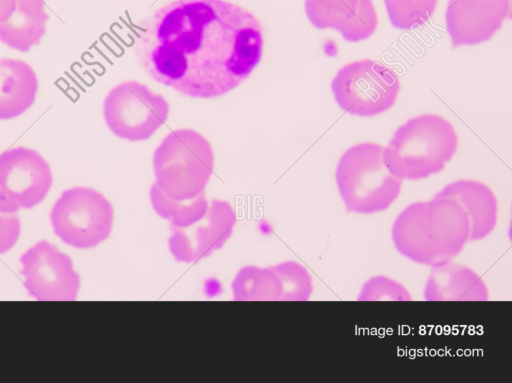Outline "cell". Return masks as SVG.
Returning a JSON list of instances; mask_svg holds the SVG:
<instances>
[{
  "label": "cell",
  "mask_w": 512,
  "mask_h": 383,
  "mask_svg": "<svg viewBox=\"0 0 512 383\" xmlns=\"http://www.w3.org/2000/svg\"><path fill=\"white\" fill-rule=\"evenodd\" d=\"M133 50L155 81L193 98L236 88L263 52V27L246 8L226 0H173L145 18Z\"/></svg>",
  "instance_id": "1"
},
{
  "label": "cell",
  "mask_w": 512,
  "mask_h": 383,
  "mask_svg": "<svg viewBox=\"0 0 512 383\" xmlns=\"http://www.w3.org/2000/svg\"><path fill=\"white\" fill-rule=\"evenodd\" d=\"M469 220L452 198L413 202L396 217L392 241L404 257L430 267L453 260L469 241Z\"/></svg>",
  "instance_id": "2"
},
{
  "label": "cell",
  "mask_w": 512,
  "mask_h": 383,
  "mask_svg": "<svg viewBox=\"0 0 512 383\" xmlns=\"http://www.w3.org/2000/svg\"><path fill=\"white\" fill-rule=\"evenodd\" d=\"M458 148L454 126L426 113L407 120L384 147V161L401 180H418L442 171Z\"/></svg>",
  "instance_id": "3"
},
{
  "label": "cell",
  "mask_w": 512,
  "mask_h": 383,
  "mask_svg": "<svg viewBox=\"0 0 512 383\" xmlns=\"http://www.w3.org/2000/svg\"><path fill=\"white\" fill-rule=\"evenodd\" d=\"M383 150L380 144L364 142L351 146L340 157L335 179L348 211L380 212L399 196L403 180L389 170Z\"/></svg>",
  "instance_id": "4"
},
{
  "label": "cell",
  "mask_w": 512,
  "mask_h": 383,
  "mask_svg": "<svg viewBox=\"0 0 512 383\" xmlns=\"http://www.w3.org/2000/svg\"><path fill=\"white\" fill-rule=\"evenodd\" d=\"M214 168L210 142L192 129L170 132L153 155L155 184L169 197L185 200L204 192Z\"/></svg>",
  "instance_id": "5"
},
{
  "label": "cell",
  "mask_w": 512,
  "mask_h": 383,
  "mask_svg": "<svg viewBox=\"0 0 512 383\" xmlns=\"http://www.w3.org/2000/svg\"><path fill=\"white\" fill-rule=\"evenodd\" d=\"M113 219L109 200L97 190L83 186L65 190L50 212L55 235L78 249L93 248L106 240Z\"/></svg>",
  "instance_id": "6"
},
{
  "label": "cell",
  "mask_w": 512,
  "mask_h": 383,
  "mask_svg": "<svg viewBox=\"0 0 512 383\" xmlns=\"http://www.w3.org/2000/svg\"><path fill=\"white\" fill-rule=\"evenodd\" d=\"M335 101L345 112L370 117L389 110L400 92L397 74L372 59L350 62L338 70L331 82Z\"/></svg>",
  "instance_id": "7"
},
{
  "label": "cell",
  "mask_w": 512,
  "mask_h": 383,
  "mask_svg": "<svg viewBox=\"0 0 512 383\" xmlns=\"http://www.w3.org/2000/svg\"><path fill=\"white\" fill-rule=\"evenodd\" d=\"M169 104L148 86L133 80L114 86L103 101L110 131L129 141L150 138L167 120Z\"/></svg>",
  "instance_id": "8"
},
{
  "label": "cell",
  "mask_w": 512,
  "mask_h": 383,
  "mask_svg": "<svg viewBox=\"0 0 512 383\" xmlns=\"http://www.w3.org/2000/svg\"><path fill=\"white\" fill-rule=\"evenodd\" d=\"M53 183L51 168L36 150L10 148L0 154V210L17 213L44 200Z\"/></svg>",
  "instance_id": "9"
},
{
  "label": "cell",
  "mask_w": 512,
  "mask_h": 383,
  "mask_svg": "<svg viewBox=\"0 0 512 383\" xmlns=\"http://www.w3.org/2000/svg\"><path fill=\"white\" fill-rule=\"evenodd\" d=\"M28 294L39 301H74L80 276L71 258L46 240L26 250L19 259Z\"/></svg>",
  "instance_id": "10"
},
{
  "label": "cell",
  "mask_w": 512,
  "mask_h": 383,
  "mask_svg": "<svg viewBox=\"0 0 512 383\" xmlns=\"http://www.w3.org/2000/svg\"><path fill=\"white\" fill-rule=\"evenodd\" d=\"M235 223L236 215L230 203L214 199L201 220L187 228L172 227L169 250L178 262H198L223 247Z\"/></svg>",
  "instance_id": "11"
},
{
  "label": "cell",
  "mask_w": 512,
  "mask_h": 383,
  "mask_svg": "<svg viewBox=\"0 0 512 383\" xmlns=\"http://www.w3.org/2000/svg\"><path fill=\"white\" fill-rule=\"evenodd\" d=\"M510 13L511 0H448L445 21L452 46L491 39Z\"/></svg>",
  "instance_id": "12"
},
{
  "label": "cell",
  "mask_w": 512,
  "mask_h": 383,
  "mask_svg": "<svg viewBox=\"0 0 512 383\" xmlns=\"http://www.w3.org/2000/svg\"><path fill=\"white\" fill-rule=\"evenodd\" d=\"M426 301H487L488 287L471 268L451 261L431 267L424 286Z\"/></svg>",
  "instance_id": "13"
},
{
  "label": "cell",
  "mask_w": 512,
  "mask_h": 383,
  "mask_svg": "<svg viewBox=\"0 0 512 383\" xmlns=\"http://www.w3.org/2000/svg\"><path fill=\"white\" fill-rule=\"evenodd\" d=\"M435 195L452 198L463 208L470 225L469 241L482 240L494 230L497 223V199L484 183L459 179L447 184Z\"/></svg>",
  "instance_id": "14"
},
{
  "label": "cell",
  "mask_w": 512,
  "mask_h": 383,
  "mask_svg": "<svg viewBox=\"0 0 512 383\" xmlns=\"http://www.w3.org/2000/svg\"><path fill=\"white\" fill-rule=\"evenodd\" d=\"M38 78L25 61L0 58V120L18 117L35 102Z\"/></svg>",
  "instance_id": "15"
},
{
  "label": "cell",
  "mask_w": 512,
  "mask_h": 383,
  "mask_svg": "<svg viewBox=\"0 0 512 383\" xmlns=\"http://www.w3.org/2000/svg\"><path fill=\"white\" fill-rule=\"evenodd\" d=\"M48 19L43 0H16L13 12L0 22V41L26 52L41 41Z\"/></svg>",
  "instance_id": "16"
},
{
  "label": "cell",
  "mask_w": 512,
  "mask_h": 383,
  "mask_svg": "<svg viewBox=\"0 0 512 383\" xmlns=\"http://www.w3.org/2000/svg\"><path fill=\"white\" fill-rule=\"evenodd\" d=\"M235 301H280V281L271 267L245 266L231 284Z\"/></svg>",
  "instance_id": "17"
},
{
  "label": "cell",
  "mask_w": 512,
  "mask_h": 383,
  "mask_svg": "<svg viewBox=\"0 0 512 383\" xmlns=\"http://www.w3.org/2000/svg\"><path fill=\"white\" fill-rule=\"evenodd\" d=\"M149 196L156 213L169 220L171 227L175 228L192 226L204 217L209 206L204 192L191 199L178 200L166 195L155 183Z\"/></svg>",
  "instance_id": "18"
},
{
  "label": "cell",
  "mask_w": 512,
  "mask_h": 383,
  "mask_svg": "<svg viewBox=\"0 0 512 383\" xmlns=\"http://www.w3.org/2000/svg\"><path fill=\"white\" fill-rule=\"evenodd\" d=\"M378 16L372 0H358L353 12L345 16H332L327 28L337 30L349 42L369 38L376 30Z\"/></svg>",
  "instance_id": "19"
},
{
  "label": "cell",
  "mask_w": 512,
  "mask_h": 383,
  "mask_svg": "<svg viewBox=\"0 0 512 383\" xmlns=\"http://www.w3.org/2000/svg\"><path fill=\"white\" fill-rule=\"evenodd\" d=\"M391 24L402 30L426 23L434 14L438 0H383Z\"/></svg>",
  "instance_id": "20"
},
{
  "label": "cell",
  "mask_w": 512,
  "mask_h": 383,
  "mask_svg": "<svg viewBox=\"0 0 512 383\" xmlns=\"http://www.w3.org/2000/svg\"><path fill=\"white\" fill-rule=\"evenodd\" d=\"M270 267L280 281V301L309 300L313 291V282L304 266L295 261H286Z\"/></svg>",
  "instance_id": "21"
},
{
  "label": "cell",
  "mask_w": 512,
  "mask_h": 383,
  "mask_svg": "<svg viewBox=\"0 0 512 383\" xmlns=\"http://www.w3.org/2000/svg\"><path fill=\"white\" fill-rule=\"evenodd\" d=\"M358 301H410L409 291L398 281L383 275L367 280L361 287Z\"/></svg>",
  "instance_id": "22"
},
{
  "label": "cell",
  "mask_w": 512,
  "mask_h": 383,
  "mask_svg": "<svg viewBox=\"0 0 512 383\" xmlns=\"http://www.w3.org/2000/svg\"><path fill=\"white\" fill-rule=\"evenodd\" d=\"M21 231L17 213L0 210V254L9 251L17 242Z\"/></svg>",
  "instance_id": "23"
},
{
  "label": "cell",
  "mask_w": 512,
  "mask_h": 383,
  "mask_svg": "<svg viewBox=\"0 0 512 383\" xmlns=\"http://www.w3.org/2000/svg\"><path fill=\"white\" fill-rule=\"evenodd\" d=\"M358 0H305V9H316L337 16L354 11Z\"/></svg>",
  "instance_id": "24"
},
{
  "label": "cell",
  "mask_w": 512,
  "mask_h": 383,
  "mask_svg": "<svg viewBox=\"0 0 512 383\" xmlns=\"http://www.w3.org/2000/svg\"><path fill=\"white\" fill-rule=\"evenodd\" d=\"M16 0H0V22L4 21L13 12Z\"/></svg>",
  "instance_id": "25"
}]
</instances>
